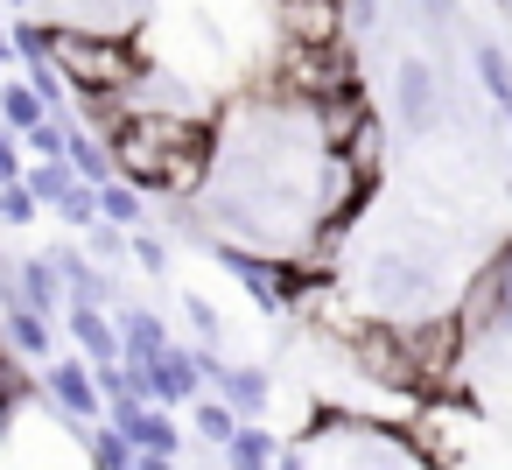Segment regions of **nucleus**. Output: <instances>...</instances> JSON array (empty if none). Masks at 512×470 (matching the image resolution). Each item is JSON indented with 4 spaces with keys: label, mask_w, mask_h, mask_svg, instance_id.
I'll use <instances>...</instances> for the list:
<instances>
[{
    "label": "nucleus",
    "mask_w": 512,
    "mask_h": 470,
    "mask_svg": "<svg viewBox=\"0 0 512 470\" xmlns=\"http://www.w3.org/2000/svg\"><path fill=\"white\" fill-rule=\"evenodd\" d=\"M113 162H120L141 190L190 197V190H204L211 141H204V127L183 120V113H134V120H120V134H113Z\"/></svg>",
    "instance_id": "nucleus-1"
},
{
    "label": "nucleus",
    "mask_w": 512,
    "mask_h": 470,
    "mask_svg": "<svg viewBox=\"0 0 512 470\" xmlns=\"http://www.w3.org/2000/svg\"><path fill=\"white\" fill-rule=\"evenodd\" d=\"M43 57L57 64L64 85L92 92V99H120L141 85V64L127 50V36H106V29H50L43 36Z\"/></svg>",
    "instance_id": "nucleus-2"
},
{
    "label": "nucleus",
    "mask_w": 512,
    "mask_h": 470,
    "mask_svg": "<svg viewBox=\"0 0 512 470\" xmlns=\"http://www.w3.org/2000/svg\"><path fill=\"white\" fill-rule=\"evenodd\" d=\"M393 99H400V120H407V134H428V127L442 120L435 71H428L421 57H407V64H400V78H393Z\"/></svg>",
    "instance_id": "nucleus-3"
},
{
    "label": "nucleus",
    "mask_w": 512,
    "mask_h": 470,
    "mask_svg": "<svg viewBox=\"0 0 512 470\" xmlns=\"http://www.w3.org/2000/svg\"><path fill=\"white\" fill-rule=\"evenodd\" d=\"M274 15H281L288 43H337V29H344V0H274Z\"/></svg>",
    "instance_id": "nucleus-4"
},
{
    "label": "nucleus",
    "mask_w": 512,
    "mask_h": 470,
    "mask_svg": "<svg viewBox=\"0 0 512 470\" xmlns=\"http://www.w3.org/2000/svg\"><path fill=\"white\" fill-rule=\"evenodd\" d=\"M477 78H484V92H491V99L512 113V64H505L498 50H477Z\"/></svg>",
    "instance_id": "nucleus-5"
},
{
    "label": "nucleus",
    "mask_w": 512,
    "mask_h": 470,
    "mask_svg": "<svg viewBox=\"0 0 512 470\" xmlns=\"http://www.w3.org/2000/svg\"><path fill=\"white\" fill-rule=\"evenodd\" d=\"M8 120H22V127H36V92H8Z\"/></svg>",
    "instance_id": "nucleus-6"
},
{
    "label": "nucleus",
    "mask_w": 512,
    "mask_h": 470,
    "mask_svg": "<svg viewBox=\"0 0 512 470\" xmlns=\"http://www.w3.org/2000/svg\"><path fill=\"white\" fill-rule=\"evenodd\" d=\"M421 8H428V15H449V0H421Z\"/></svg>",
    "instance_id": "nucleus-7"
}]
</instances>
